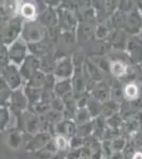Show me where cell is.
Returning <instances> with one entry per match:
<instances>
[{
	"label": "cell",
	"instance_id": "obj_1",
	"mask_svg": "<svg viewBox=\"0 0 142 159\" xmlns=\"http://www.w3.org/2000/svg\"><path fill=\"white\" fill-rule=\"evenodd\" d=\"M112 72L115 75H123L126 72V66L124 64L120 63V61H116V63L112 64Z\"/></svg>",
	"mask_w": 142,
	"mask_h": 159
},
{
	"label": "cell",
	"instance_id": "obj_3",
	"mask_svg": "<svg viewBox=\"0 0 142 159\" xmlns=\"http://www.w3.org/2000/svg\"><path fill=\"white\" fill-rule=\"evenodd\" d=\"M34 7H33L31 4H25L22 7V14L25 15V17H33L34 16Z\"/></svg>",
	"mask_w": 142,
	"mask_h": 159
},
{
	"label": "cell",
	"instance_id": "obj_2",
	"mask_svg": "<svg viewBox=\"0 0 142 159\" xmlns=\"http://www.w3.org/2000/svg\"><path fill=\"white\" fill-rule=\"evenodd\" d=\"M125 93L128 99H135L137 97V94H138V88H137V86L134 85V84H130V85L126 86Z\"/></svg>",
	"mask_w": 142,
	"mask_h": 159
},
{
	"label": "cell",
	"instance_id": "obj_5",
	"mask_svg": "<svg viewBox=\"0 0 142 159\" xmlns=\"http://www.w3.org/2000/svg\"><path fill=\"white\" fill-rule=\"evenodd\" d=\"M133 159H142V154L141 153H137L135 156H134Z\"/></svg>",
	"mask_w": 142,
	"mask_h": 159
},
{
	"label": "cell",
	"instance_id": "obj_4",
	"mask_svg": "<svg viewBox=\"0 0 142 159\" xmlns=\"http://www.w3.org/2000/svg\"><path fill=\"white\" fill-rule=\"evenodd\" d=\"M57 142H58L59 147H62V144H63V148H65L66 142H65V139H64V138H58V139H57Z\"/></svg>",
	"mask_w": 142,
	"mask_h": 159
}]
</instances>
